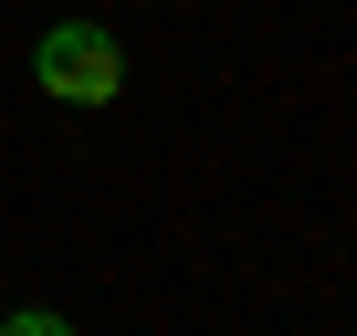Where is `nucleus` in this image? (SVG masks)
Instances as JSON below:
<instances>
[{
	"mask_svg": "<svg viewBox=\"0 0 357 336\" xmlns=\"http://www.w3.org/2000/svg\"><path fill=\"white\" fill-rule=\"evenodd\" d=\"M32 84H43L53 105H116V95H126V53H116L105 22H53V32L32 43Z\"/></svg>",
	"mask_w": 357,
	"mask_h": 336,
	"instance_id": "1",
	"label": "nucleus"
}]
</instances>
